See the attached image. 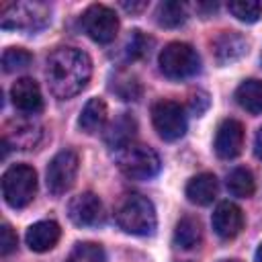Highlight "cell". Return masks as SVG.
<instances>
[{"mask_svg": "<svg viewBox=\"0 0 262 262\" xmlns=\"http://www.w3.org/2000/svg\"><path fill=\"white\" fill-rule=\"evenodd\" d=\"M45 74L57 98H72L86 88L92 76V61L76 47H59L49 55Z\"/></svg>", "mask_w": 262, "mask_h": 262, "instance_id": "obj_1", "label": "cell"}, {"mask_svg": "<svg viewBox=\"0 0 262 262\" xmlns=\"http://www.w3.org/2000/svg\"><path fill=\"white\" fill-rule=\"evenodd\" d=\"M115 217L119 227L131 235H151L156 229V209L141 194H127L119 203Z\"/></svg>", "mask_w": 262, "mask_h": 262, "instance_id": "obj_2", "label": "cell"}, {"mask_svg": "<svg viewBox=\"0 0 262 262\" xmlns=\"http://www.w3.org/2000/svg\"><path fill=\"white\" fill-rule=\"evenodd\" d=\"M37 192V172L27 164H14L2 174V196L12 209L27 207Z\"/></svg>", "mask_w": 262, "mask_h": 262, "instance_id": "obj_3", "label": "cell"}, {"mask_svg": "<svg viewBox=\"0 0 262 262\" xmlns=\"http://www.w3.org/2000/svg\"><path fill=\"white\" fill-rule=\"evenodd\" d=\"M119 168L127 178L133 180H149L160 172V156L141 143H131L119 151Z\"/></svg>", "mask_w": 262, "mask_h": 262, "instance_id": "obj_4", "label": "cell"}, {"mask_svg": "<svg viewBox=\"0 0 262 262\" xmlns=\"http://www.w3.org/2000/svg\"><path fill=\"white\" fill-rule=\"evenodd\" d=\"M160 70L172 80L190 78L201 70L199 53L188 43H168L160 53Z\"/></svg>", "mask_w": 262, "mask_h": 262, "instance_id": "obj_5", "label": "cell"}, {"mask_svg": "<svg viewBox=\"0 0 262 262\" xmlns=\"http://www.w3.org/2000/svg\"><path fill=\"white\" fill-rule=\"evenodd\" d=\"M151 121L158 135L166 141H176L186 133V113L174 100H160L151 108Z\"/></svg>", "mask_w": 262, "mask_h": 262, "instance_id": "obj_6", "label": "cell"}, {"mask_svg": "<svg viewBox=\"0 0 262 262\" xmlns=\"http://www.w3.org/2000/svg\"><path fill=\"white\" fill-rule=\"evenodd\" d=\"M49 20V8L41 2H18L10 4L2 12V27L4 29H27L35 31L45 27Z\"/></svg>", "mask_w": 262, "mask_h": 262, "instance_id": "obj_7", "label": "cell"}, {"mask_svg": "<svg viewBox=\"0 0 262 262\" xmlns=\"http://www.w3.org/2000/svg\"><path fill=\"white\" fill-rule=\"evenodd\" d=\"M82 27L96 43H111L119 31V18L115 10L104 4H92L82 14Z\"/></svg>", "mask_w": 262, "mask_h": 262, "instance_id": "obj_8", "label": "cell"}, {"mask_svg": "<svg viewBox=\"0 0 262 262\" xmlns=\"http://www.w3.org/2000/svg\"><path fill=\"white\" fill-rule=\"evenodd\" d=\"M78 174V156L72 149H61L47 166V188L51 194H66Z\"/></svg>", "mask_w": 262, "mask_h": 262, "instance_id": "obj_9", "label": "cell"}, {"mask_svg": "<svg viewBox=\"0 0 262 262\" xmlns=\"http://www.w3.org/2000/svg\"><path fill=\"white\" fill-rule=\"evenodd\" d=\"M244 147V125L235 119H225L217 127L215 135V151L223 160L235 158Z\"/></svg>", "mask_w": 262, "mask_h": 262, "instance_id": "obj_10", "label": "cell"}, {"mask_svg": "<svg viewBox=\"0 0 262 262\" xmlns=\"http://www.w3.org/2000/svg\"><path fill=\"white\" fill-rule=\"evenodd\" d=\"M68 217L80 227L94 225L102 219V203L94 192H82L70 201Z\"/></svg>", "mask_w": 262, "mask_h": 262, "instance_id": "obj_11", "label": "cell"}, {"mask_svg": "<svg viewBox=\"0 0 262 262\" xmlns=\"http://www.w3.org/2000/svg\"><path fill=\"white\" fill-rule=\"evenodd\" d=\"M211 223H213V229H215V233H217L219 237L231 239V237H235V235L242 231V227H244V213H242V209H239L235 203L223 201V203H219V205L215 207Z\"/></svg>", "mask_w": 262, "mask_h": 262, "instance_id": "obj_12", "label": "cell"}, {"mask_svg": "<svg viewBox=\"0 0 262 262\" xmlns=\"http://www.w3.org/2000/svg\"><path fill=\"white\" fill-rule=\"evenodd\" d=\"M10 98L20 113L35 115L43 108V96L39 84L33 78H18L10 88Z\"/></svg>", "mask_w": 262, "mask_h": 262, "instance_id": "obj_13", "label": "cell"}, {"mask_svg": "<svg viewBox=\"0 0 262 262\" xmlns=\"http://www.w3.org/2000/svg\"><path fill=\"white\" fill-rule=\"evenodd\" d=\"M59 233H61V231H59V225H57L55 221L47 219V221H37V223H33V225L27 229L25 239H27V246H29L33 252H47V250H51V248L57 244Z\"/></svg>", "mask_w": 262, "mask_h": 262, "instance_id": "obj_14", "label": "cell"}, {"mask_svg": "<svg viewBox=\"0 0 262 262\" xmlns=\"http://www.w3.org/2000/svg\"><path fill=\"white\" fill-rule=\"evenodd\" d=\"M135 133H137V123H135V119H133L131 115L123 113V115L117 117V119L108 125V129L104 131V141H106L108 147L121 151V149H125L127 145L133 143Z\"/></svg>", "mask_w": 262, "mask_h": 262, "instance_id": "obj_15", "label": "cell"}, {"mask_svg": "<svg viewBox=\"0 0 262 262\" xmlns=\"http://www.w3.org/2000/svg\"><path fill=\"white\" fill-rule=\"evenodd\" d=\"M217 188H219V184H217L215 174L203 172V174H196V176H192L188 180L186 196L194 205H209L217 196Z\"/></svg>", "mask_w": 262, "mask_h": 262, "instance_id": "obj_16", "label": "cell"}, {"mask_svg": "<svg viewBox=\"0 0 262 262\" xmlns=\"http://www.w3.org/2000/svg\"><path fill=\"white\" fill-rule=\"evenodd\" d=\"M106 115H108V108H106V102L102 98H90L82 113H80V119H78V125L84 133H96L104 127L106 123Z\"/></svg>", "mask_w": 262, "mask_h": 262, "instance_id": "obj_17", "label": "cell"}, {"mask_svg": "<svg viewBox=\"0 0 262 262\" xmlns=\"http://www.w3.org/2000/svg\"><path fill=\"white\" fill-rule=\"evenodd\" d=\"M246 39L237 33H223L215 41V55L219 63H231L246 53Z\"/></svg>", "mask_w": 262, "mask_h": 262, "instance_id": "obj_18", "label": "cell"}, {"mask_svg": "<svg viewBox=\"0 0 262 262\" xmlns=\"http://www.w3.org/2000/svg\"><path fill=\"white\" fill-rule=\"evenodd\" d=\"M201 223L196 217H182L178 223H176V229H174V244L182 250H192L201 244Z\"/></svg>", "mask_w": 262, "mask_h": 262, "instance_id": "obj_19", "label": "cell"}, {"mask_svg": "<svg viewBox=\"0 0 262 262\" xmlns=\"http://www.w3.org/2000/svg\"><path fill=\"white\" fill-rule=\"evenodd\" d=\"M235 100L252 115L262 113V80H246L235 90Z\"/></svg>", "mask_w": 262, "mask_h": 262, "instance_id": "obj_20", "label": "cell"}, {"mask_svg": "<svg viewBox=\"0 0 262 262\" xmlns=\"http://www.w3.org/2000/svg\"><path fill=\"white\" fill-rule=\"evenodd\" d=\"M227 188L233 196H239V199H248L254 194L256 190V182H254V176L248 168H235L227 174Z\"/></svg>", "mask_w": 262, "mask_h": 262, "instance_id": "obj_21", "label": "cell"}, {"mask_svg": "<svg viewBox=\"0 0 262 262\" xmlns=\"http://www.w3.org/2000/svg\"><path fill=\"white\" fill-rule=\"evenodd\" d=\"M186 18V10H184V4L180 2H160L158 8H156V20L160 27H178L182 25Z\"/></svg>", "mask_w": 262, "mask_h": 262, "instance_id": "obj_22", "label": "cell"}, {"mask_svg": "<svg viewBox=\"0 0 262 262\" xmlns=\"http://www.w3.org/2000/svg\"><path fill=\"white\" fill-rule=\"evenodd\" d=\"M227 8L242 23H256L262 16V4L256 0H233L227 4Z\"/></svg>", "mask_w": 262, "mask_h": 262, "instance_id": "obj_23", "label": "cell"}, {"mask_svg": "<svg viewBox=\"0 0 262 262\" xmlns=\"http://www.w3.org/2000/svg\"><path fill=\"white\" fill-rule=\"evenodd\" d=\"M66 262H104V250L92 242H80L74 246Z\"/></svg>", "mask_w": 262, "mask_h": 262, "instance_id": "obj_24", "label": "cell"}, {"mask_svg": "<svg viewBox=\"0 0 262 262\" xmlns=\"http://www.w3.org/2000/svg\"><path fill=\"white\" fill-rule=\"evenodd\" d=\"M31 53L27 49H20V47H8L4 53H2V70L6 74L10 72H16V70H23L31 63Z\"/></svg>", "mask_w": 262, "mask_h": 262, "instance_id": "obj_25", "label": "cell"}, {"mask_svg": "<svg viewBox=\"0 0 262 262\" xmlns=\"http://www.w3.org/2000/svg\"><path fill=\"white\" fill-rule=\"evenodd\" d=\"M14 248H16V235H14L12 227L8 223H4L2 229H0V252H2V256H6Z\"/></svg>", "mask_w": 262, "mask_h": 262, "instance_id": "obj_26", "label": "cell"}, {"mask_svg": "<svg viewBox=\"0 0 262 262\" xmlns=\"http://www.w3.org/2000/svg\"><path fill=\"white\" fill-rule=\"evenodd\" d=\"M207 106H209V98H207L205 92H199V94H194V96L190 98V111H192L194 115H201Z\"/></svg>", "mask_w": 262, "mask_h": 262, "instance_id": "obj_27", "label": "cell"}, {"mask_svg": "<svg viewBox=\"0 0 262 262\" xmlns=\"http://www.w3.org/2000/svg\"><path fill=\"white\" fill-rule=\"evenodd\" d=\"M254 151H256V156L262 160V127H260L258 133H256V139H254Z\"/></svg>", "mask_w": 262, "mask_h": 262, "instance_id": "obj_28", "label": "cell"}, {"mask_svg": "<svg viewBox=\"0 0 262 262\" xmlns=\"http://www.w3.org/2000/svg\"><path fill=\"white\" fill-rule=\"evenodd\" d=\"M123 6H125L127 10H139V8H143V6H145V2H139V4H133V2H131V4H129V2H123Z\"/></svg>", "mask_w": 262, "mask_h": 262, "instance_id": "obj_29", "label": "cell"}, {"mask_svg": "<svg viewBox=\"0 0 262 262\" xmlns=\"http://www.w3.org/2000/svg\"><path fill=\"white\" fill-rule=\"evenodd\" d=\"M256 262H262V244H260L258 250H256Z\"/></svg>", "mask_w": 262, "mask_h": 262, "instance_id": "obj_30", "label": "cell"}, {"mask_svg": "<svg viewBox=\"0 0 262 262\" xmlns=\"http://www.w3.org/2000/svg\"><path fill=\"white\" fill-rule=\"evenodd\" d=\"M221 262H239V260H221Z\"/></svg>", "mask_w": 262, "mask_h": 262, "instance_id": "obj_31", "label": "cell"}]
</instances>
